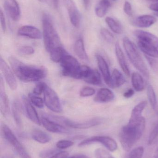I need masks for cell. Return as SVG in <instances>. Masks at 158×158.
I'll return each instance as SVG.
<instances>
[{"instance_id": "obj_1", "label": "cell", "mask_w": 158, "mask_h": 158, "mask_svg": "<svg viewBox=\"0 0 158 158\" xmlns=\"http://www.w3.org/2000/svg\"><path fill=\"white\" fill-rule=\"evenodd\" d=\"M145 126V119L143 116L130 117L128 124L122 128L119 134L120 142L124 150H131L142 137Z\"/></svg>"}, {"instance_id": "obj_2", "label": "cell", "mask_w": 158, "mask_h": 158, "mask_svg": "<svg viewBox=\"0 0 158 158\" xmlns=\"http://www.w3.org/2000/svg\"><path fill=\"white\" fill-rule=\"evenodd\" d=\"M8 61L16 77L22 81H38L47 75V70L44 67L26 64L15 56H10Z\"/></svg>"}, {"instance_id": "obj_3", "label": "cell", "mask_w": 158, "mask_h": 158, "mask_svg": "<svg viewBox=\"0 0 158 158\" xmlns=\"http://www.w3.org/2000/svg\"><path fill=\"white\" fill-rule=\"evenodd\" d=\"M63 76L75 79L84 80L92 69L86 65H81L75 57L66 55L60 62Z\"/></svg>"}, {"instance_id": "obj_4", "label": "cell", "mask_w": 158, "mask_h": 158, "mask_svg": "<svg viewBox=\"0 0 158 158\" xmlns=\"http://www.w3.org/2000/svg\"><path fill=\"white\" fill-rule=\"evenodd\" d=\"M43 37L45 50L50 53L58 47H62L61 40L55 29L51 19L44 15L42 19Z\"/></svg>"}, {"instance_id": "obj_5", "label": "cell", "mask_w": 158, "mask_h": 158, "mask_svg": "<svg viewBox=\"0 0 158 158\" xmlns=\"http://www.w3.org/2000/svg\"><path fill=\"white\" fill-rule=\"evenodd\" d=\"M123 44L127 56L135 67L140 71L144 77L149 78V70L136 45L127 37L123 38Z\"/></svg>"}, {"instance_id": "obj_6", "label": "cell", "mask_w": 158, "mask_h": 158, "mask_svg": "<svg viewBox=\"0 0 158 158\" xmlns=\"http://www.w3.org/2000/svg\"><path fill=\"white\" fill-rule=\"evenodd\" d=\"M1 130L4 138L14 148L21 158H31L25 148L20 143L15 135L7 125L4 123L2 124Z\"/></svg>"}, {"instance_id": "obj_7", "label": "cell", "mask_w": 158, "mask_h": 158, "mask_svg": "<svg viewBox=\"0 0 158 158\" xmlns=\"http://www.w3.org/2000/svg\"><path fill=\"white\" fill-rule=\"evenodd\" d=\"M44 101L46 106L51 111L61 113L63 111L60 99L54 90L47 85L44 93Z\"/></svg>"}, {"instance_id": "obj_8", "label": "cell", "mask_w": 158, "mask_h": 158, "mask_svg": "<svg viewBox=\"0 0 158 158\" xmlns=\"http://www.w3.org/2000/svg\"><path fill=\"white\" fill-rule=\"evenodd\" d=\"M53 119L58 121L62 122L68 127L76 129H86L92 128L101 124L104 119L101 118H95L84 122L73 121L66 118L54 117Z\"/></svg>"}, {"instance_id": "obj_9", "label": "cell", "mask_w": 158, "mask_h": 158, "mask_svg": "<svg viewBox=\"0 0 158 158\" xmlns=\"http://www.w3.org/2000/svg\"><path fill=\"white\" fill-rule=\"evenodd\" d=\"M96 143H101L111 152L116 151L117 149V144L116 141L107 136H94L89 137L80 143L79 147H81Z\"/></svg>"}, {"instance_id": "obj_10", "label": "cell", "mask_w": 158, "mask_h": 158, "mask_svg": "<svg viewBox=\"0 0 158 158\" xmlns=\"http://www.w3.org/2000/svg\"><path fill=\"white\" fill-rule=\"evenodd\" d=\"M63 3L71 24L75 27L79 28L80 25L81 15L77 5L73 0H63Z\"/></svg>"}, {"instance_id": "obj_11", "label": "cell", "mask_w": 158, "mask_h": 158, "mask_svg": "<svg viewBox=\"0 0 158 158\" xmlns=\"http://www.w3.org/2000/svg\"><path fill=\"white\" fill-rule=\"evenodd\" d=\"M0 69L10 89L13 91L16 90L18 84L15 73L2 56L0 58Z\"/></svg>"}, {"instance_id": "obj_12", "label": "cell", "mask_w": 158, "mask_h": 158, "mask_svg": "<svg viewBox=\"0 0 158 158\" xmlns=\"http://www.w3.org/2000/svg\"><path fill=\"white\" fill-rule=\"evenodd\" d=\"M4 6L6 14L13 21L19 20L21 13L19 5L16 0H6Z\"/></svg>"}, {"instance_id": "obj_13", "label": "cell", "mask_w": 158, "mask_h": 158, "mask_svg": "<svg viewBox=\"0 0 158 158\" xmlns=\"http://www.w3.org/2000/svg\"><path fill=\"white\" fill-rule=\"evenodd\" d=\"M41 124L50 132L54 133H68L69 131L61 124L47 117H43L41 119Z\"/></svg>"}, {"instance_id": "obj_14", "label": "cell", "mask_w": 158, "mask_h": 158, "mask_svg": "<svg viewBox=\"0 0 158 158\" xmlns=\"http://www.w3.org/2000/svg\"><path fill=\"white\" fill-rule=\"evenodd\" d=\"M0 109L1 113L4 117H7L10 112L9 99L5 88L2 77L0 78Z\"/></svg>"}, {"instance_id": "obj_15", "label": "cell", "mask_w": 158, "mask_h": 158, "mask_svg": "<svg viewBox=\"0 0 158 158\" xmlns=\"http://www.w3.org/2000/svg\"><path fill=\"white\" fill-rule=\"evenodd\" d=\"M19 36L27 37L33 40L41 39L42 34L39 29L32 26H24L20 27L17 31Z\"/></svg>"}, {"instance_id": "obj_16", "label": "cell", "mask_w": 158, "mask_h": 158, "mask_svg": "<svg viewBox=\"0 0 158 158\" xmlns=\"http://www.w3.org/2000/svg\"><path fill=\"white\" fill-rule=\"evenodd\" d=\"M134 34L137 38L138 40L149 44L156 48L158 47V38L154 34L140 30L135 31Z\"/></svg>"}, {"instance_id": "obj_17", "label": "cell", "mask_w": 158, "mask_h": 158, "mask_svg": "<svg viewBox=\"0 0 158 158\" xmlns=\"http://www.w3.org/2000/svg\"><path fill=\"white\" fill-rule=\"evenodd\" d=\"M157 21L156 18L150 15H143L137 17L133 20L132 25L141 28H147L155 24Z\"/></svg>"}, {"instance_id": "obj_18", "label": "cell", "mask_w": 158, "mask_h": 158, "mask_svg": "<svg viewBox=\"0 0 158 158\" xmlns=\"http://www.w3.org/2000/svg\"><path fill=\"white\" fill-rule=\"evenodd\" d=\"M24 105L26 113L29 119L35 124L41 125V120L31 102L28 98H25L24 99Z\"/></svg>"}, {"instance_id": "obj_19", "label": "cell", "mask_w": 158, "mask_h": 158, "mask_svg": "<svg viewBox=\"0 0 158 158\" xmlns=\"http://www.w3.org/2000/svg\"><path fill=\"white\" fill-rule=\"evenodd\" d=\"M97 65L102 73L104 80L108 85L110 82L111 75L109 72V68L106 61L102 56L97 55L96 56Z\"/></svg>"}, {"instance_id": "obj_20", "label": "cell", "mask_w": 158, "mask_h": 158, "mask_svg": "<svg viewBox=\"0 0 158 158\" xmlns=\"http://www.w3.org/2000/svg\"><path fill=\"white\" fill-rule=\"evenodd\" d=\"M115 98L114 93L108 88H102L97 92L94 98L95 102L104 103L110 102Z\"/></svg>"}, {"instance_id": "obj_21", "label": "cell", "mask_w": 158, "mask_h": 158, "mask_svg": "<svg viewBox=\"0 0 158 158\" xmlns=\"http://www.w3.org/2000/svg\"><path fill=\"white\" fill-rule=\"evenodd\" d=\"M115 52H116V54L118 61L122 69L127 76H130V69L126 61V58L124 56V53L121 48L118 42H116V45H115Z\"/></svg>"}, {"instance_id": "obj_22", "label": "cell", "mask_w": 158, "mask_h": 158, "mask_svg": "<svg viewBox=\"0 0 158 158\" xmlns=\"http://www.w3.org/2000/svg\"><path fill=\"white\" fill-rule=\"evenodd\" d=\"M74 51L76 55L81 60L84 62H89V57L85 51L84 42L83 39L80 38L75 42L74 46Z\"/></svg>"}, {"instance_id": "obj_23", "label": "cell", "mask_w": 158, "mask_h": 158, "mask_svg": "<svg viewBox=\"0 0 158 158\" xmlns=\"http://www.w3.org/2000/svg\"><path fill=\"white\" fill-rule=\"evenodd\" d=\"M126 81L123 75L117 69H114L111 75L110 82L109 86L112 88L120 87Z\"/></svg>"}, {"instance_id": "obj_24", "label": "cell", "mask_w": 158, "mask_h": 158, "mask_svg": "<svg viewBox=\"0 0 158 158\" xmlns=\"http://www.w3.org/2000/svg\"><path fill=\"white\" fill-rule=\"evenodd\" d=\"M105 20L109 28L114 33L118 34L123 33V27L119 21L111 17H107Z\"/></svg>"}, {"instance_id": "obj_25", "label": "cell", "mask_w": 158, "mask_h": 158, "mask_svg": "<svg viewBox=\"0 0 158 158\" xmlns=\"http://www.w3.org/2000/svg\"><path fill=\"white\" fill-rule=\"evenodd\" d=\"M32 137L34 141L41 144L47 143L51 140V136L48 134L38 129L32 131Z\"/></svg>"}, {"instance_id": "obj_26", "label": "cell", "mask_w": 158, "mask_h": 158, "mask_svg": "<svg viewBox=\"0 0 158 158\" xmlns=\"http://www.w3.org/2000/svg\"><path fill=\"white\" fill-rule=\"evenodd\" d=\"M137 44L140 50L147 56L153 57H158V54L157 52L156 48L155 46L139 40H138Z\"/></svg>"}, {"instance_id": "obj_27", "label": "cell", "mask_w": 158, "mask_h": 158, "mask_svg": "<svg viewBox=\"0 0 158 158\" xmlns=\"http://www.w3.org/2000/svg\"><path fill=\"white\" fill-rule=\"evenodd\" d=\"M110 6L111 3L109 0H101L95 9L96 15L98 17H104Z\"/></svg>"}, {"instance_id": "obj_28", "label": "cell", "mask_w": 158, "mask_h": 158, "mask_svg": "<svg viewBox=\"0 0 158 158\" xmlns=\"http://www.w3.org/2000/svg\"><path fill=\"white\" fill-rule=\"evenodd\" d=\"M132 84L137 92L143 91L145 88L144 81L142 76L138 72H134L132 75Z\"/></svg>"}, {"instance_id": "obj_29", "label": "cell", "mask_w": 158, "mask_h": 158, "mask_svg": "<svg viewBox=\"0 0 158 158\" xmlns=\"http://www.w3.org/2000/svg\"><path fill=\"white\" fill-rule=\"evenodd\" d=\"M83 80L86 82L93 85H100L102 84L101 75L96 69H92L89 75Z\"/></svg>"}, {"instance_id": "obj_30", "label": "cell", "mask_w": 158, "mask_h": 158, "mask_svg": "<svg viewBox=\"0 0 158 158\" xmlns=\"http://www.w3.org/2000/svg\"><path fill=\"white\" fill-rule=\"evenodd\" d=\"M49 53L51 60L56 63H60L64 56L67 54L63 47L56 48L51 51Z\"/></svg>"}, {"instance_id": "obj_31", "label": "cell", "mask_w": 158, "mask_h": 158, "mask_svg": "<svg viewBox=\"0 0 158 158\" xmlns=\"http://www.w3.org/2000/svg\"><path fill=\"white\" fill-rule=\"evenodd\" d=\"M12 113L14 120L16 124L19 128L22 127V120H21V108L20 105L18 101H14L12 105Z\"/></svg>"}, {"instance_id": "obj_32", "label": "cell", "mask_w": 158, "mask_h": 158, "mask_svg": "<svg viewBox=\"0 0 158 158\" xmlns=\"http://www.w3.org/2000/svg\"><path fill=\"white\" fill-rule=\"evenodd\" d=\"M147 93L148 100L150 102L151 106L154 109H156L157 106L156 96L154 88L150 85H148L147 87Z\"/></svg>"}, {"instance_id": "obj_33", "label": "cell", "mask_w": 158, "mask_h": 158, "mask_svg": "<svg viewBox=\"0 0 158 158\" xmlns=\"http://www.w3.org/2000/svg\"><path fill=\"white\" fill-rule=\"evenodd\" d=\"M158 122L155 125L149 134L148 137V144H154L158 141Z\"/></svg>"}, {"instance_id": "obj_34", "label": "cell", "mask_w": 158, "mask_h": 158, "mask_svg": "<svg viewBox=\"0 0 158 158\" xmlns=\"http://www.w3.org/2000/svg\"><path fill=\"white\" fill-rule=\"evenodd\" d=\"M29 97L31 103L35 106L40 109H42L44 107V101L41 98L37 96V95H35L33 94H30L29 95Z\"/></svg>"}, {"instance_id": "obj_35", "label": "cell", "mask_w": 158, "mask_h": 158, "mask_svg": "<svg viewBox=\"0 0 158 158\" xmlns=\"http://www.w3.org/2000/svg\"><path fill=\"white\" fill-rule=\"evenodd\" d=\"M144 149L143 147H138L133 149L127 158H142L143 156Z\"/></svg>"}, {"instance_id": "obj_36", "label": "cell", "mask_w": 158, "mask_h": 158, "mask_svg": "<svg viewBox=\"0 0 158 158\" xmlns=\"http://www.w3.org/2000/svg\"><path fill=\"white\" fill-rule=\"evenodd\" d=\"M100 33L104 40L108 42L113 43L115 41V38L113 34L107 29H101Z\"/></svg>"}, {"instance_id": "obj_37", "label": "cell", "mask_w": 158, "mask_h": 158, "mask_svg": "<svg viewBox=\"0 0 158 158\" xmlns=\"http://www.w3.org/2000/svg\"><path fill=\"white\" fill-rule=\"evenodd\" d=\"M47 85L45 83L41 82L36 85L32 91V94L35 95H40L42 93H44L45 90L46 89Z\"/></svg>"}, {"instance_id": "obj_38", "label": "cell", "mask_w": 158, "mask_h": 158, "mask_svg": "<svg viewBox=\"0 0 158 158\" xmlns=\"http://www.w3.org/2000/svg\"><path fill=\"white\" fill-rule=\"evenodd\" d=\"M95 90L92 87L84 86L80 91V95L82 97L92 96L95 94Z\"/></svg>"}, {"instance_id": "obj_39", "label": "cell", "mask_w": 158, "mask_h": 158, "mask_svg": "<svg viewBox=\"0 0 158 158\" xmlns=\"http://www.w3.org/2000/svg\"><path fill=\"white\" fill-rule=\"evenodd\" d=\"M95 156L96 158H114L108 152L102 148L96 149Z\"/></svg>"}, {"instance_id": "obj_40", "label": "cell", "mask_w": 158, "mask_h": 158, "mask_svg": "<svg viewBox=\"0 0 158 158\" xmlns=\"http://www.w3.org/2000/svg\"><path fill=\"white\" fill-rule=\"evenodd\" d=\"M74 144V142L70 140H62L57 143L56 147L59 149H64L72 146Z\"/></svg>"}, {"instance_id": "obj_41", "label": "cell", "mask_w": 158, "mask_h": 158, "mask_svg": "<svg viewBox=\"0 0 158 158\" xmlns=\"http://www.w3.org/2000/svg\"><path fill=\"white\" fill-rule=\"evenodd\" d=\"M19 52L25 55H30L34 54L35 51L33 48L30 46H24L20 47L18 50Z\"/></svg>"}, {"instance_id": "obj_42", "label": "cell", "mask_w": 158, "mask_h": 158, "mask_svg": "<svg viewBox=\"0 0 158 158\" xmlns=\"http://www.w3.org/2000/svg\"><path fill=\"white\" fill-rule=\"evenodd\" d=\"M123 11L124 13L129 16H132L133 12L132 7L131 4L130 2L126 1L124 2V6H123Z\"/></svg>"}, {"instance_id": "obj_43", "label": "cell", "mask_w": 158, "mask_h": 158, "mask_svg": "<svg viewBox=\"0 0 158 158\" xmlns=\"http://www.w3.org/2000/svg\"><path fill=\"white\" fill-rule=\"evenodd\" d=\"M0 19H1V27L3 32H5L6 31V24L5 17L2 10L0 11Z\"/></svg>"}, {"instance_id": "obj_44", "label": "cell", "mask_w": 158, "mask_h": 158, "mask_svg": "<svg viewBox=\"0 0 158 158\" xmlns=\"http://www.w3.org/2000/svg\"><path fill=\"white\" fill-rule=\"evenodd\" d=\"M69 153L66 151H61L53 155L49 158H68Z\"/></svg>"}, {"instance_id": "obj_45", "label": "cell", "mask_w": 158, "mask_h": 158, "mask_svg": "<svg viewBox=\"0 0 158 158\" xmlns=\"http://www.w3.org/2000/svg\"><path fill=\"white\" fill-rule=\"evenodd\" d=\"M134 90L132 88H130L124 93L123 96H124V97L126 98H130L134 95Z\"/></svg>"}, {"instance_id": "obj_46", "label": "cell", "mask_w": 158, "mask_h": 158, "mask_svg": "<svg viewBox=\"0 0 158 158\" xmlns=\"http://www.w3.org/2000/svg\"><path fill=\"white\" fill-rule=\"evenodd\" d=\"M92 0H83V4L84 8L86 10H88L91 6Z\"/></svg>"}, {"instance_id": "obj_47", "label": "cell", "mask_w": 158, "mask_h": 158, "mask_svg": "<svg viewBox=\"0 0 158 158\" xmlns=\"http://www.w3.org/2000/svg\"><path fill=\"white\" fill-rule=\"evenodd\" d=\"M149 8L152 11L155 12V13H158V2L151 4L149 6Z\"/></svg>"}, {"instance_id": "obj_48", "label": "cell", "mask_w": 158, "mask_h": 158, "mask_svg": "<svg viewBox=\"0 0 158 158\" xmlns=\"http://www.w3.org/2000/svg\"><path fill=\"white\" fill-rule=\"evenodd\" d=\"M68 158H90L86 155L83 154H79L77 155H73L71 156Z\"/></svg>"}, {"instance_id": "obj_49", "label": "cell", "mask_w": 158, "mask_h": 158, "mask_svg": "<svg viewBox=\"0 0 158 158\" xmlns=\"http://www.w3.org/2000/svg\"><path fill=\"white\" fill-rule=\"evenodd\" d=\"M51 4L55 9H58L59 5V0H50Z\"/></svg>"}, {"instance_id": "obj_50", "label": "cell", "mask_w": 158, "mask_h": 158, "mask_svg": "<svg viewBox=\"0 0 158 158\" xmlns=\"http://www.w3.org/2000/svg\"><path fill=\"white\" fill-rule=\"evenodd\" d=\"M154 158H158V148L157 149L156 151V153H155Z\"/></svg>"}, {"instance_id": "obj_51", "label": "cell", "mask_w": 158, "mask_h": 158, "mask_svg": "<svg viewBox=\"0 0 158 158\" xmlns=\"http://www.w3.org/2000/svg\"><path fill=\"white\" fill-rule=\"evenodd\" d=\"M38 1H40V2H46L47 0H38Z\"/></svg>"}, {"instance_id": "obj_52", "label": "cell", "mask_w": 158, "mask_h": 158, "mask_svg": "<svg viewBox=\"0 0 158 158\" xmlns=\"http://www.w3.org/2000/svg\"><path fill=\"white\" fill-rule=\"evenodd\" d=\"M148 1H152V2H158V0H148Z\"/></svg>"}, {"instance_id": "obj_53", "label": "cell", "mask_w": 158, "mask_h": 158, "mask_svg": "<svg viewBox=\"0 0 158 158\" xmlns=\"http://www.w3.org/2000/svg\"><path fill=\"white\" fill-rule=\"evenodd\" d=\"M155 15L158 17V13H155Z\"/></svg>"}, {"instance_id": "obj_54", "label": "cell", "mask_w": 158, "mask_h": 158, "mask_svg": "<svg viewBox=\"0 0 158 158\" xmlns=\"http://www.w3.org/2000/svg\"><path fill=\"white\" fill-rule=\"evenodd\" d=\"M156 51H157V53L158 54V47H157V48H156Z\"/></svg>"}, {"instance_id": "obj_55", "label": "cell", "mask_w": 158, "mask_h": 158, "mask_svg": "<svg viewBox=\"0 0 158 158\" xmlns=\"http://www.w3.org/2000/svg\"><path fill=\"white\" fill-rule=\"evenodd\" d=\"M112 1H116V0H112Z\"/></svg>"}]
</instances>
